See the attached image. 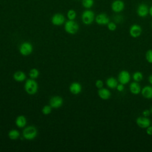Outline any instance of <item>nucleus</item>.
Segmentation results:
<instances>
[{
  "label": "nucleus",
  "mask_w": 152,
  "mask_h": 152,
  "mask_svg": "<svg viewBox=\"0 0 152 152\" xmlns=\"http://www.w3.org/2000/svg\"><path fill=\"white\" fill-rule=\"evenodd\" d=\"M24 90L30 95L35 94L38 91V84L34 79H27L24 84Z\"/></svg>",
  "instance_id": "f257e3e1"
},
{
  "label": "nucleus",
  "mask_w": 152,
  "mask_h": 152,
  "mask_svg": "<svg viewBox=\"0 0 152 152\" xmlns=\"http://www.w3.org/2000/svg\"><path fill=\"white\" fill-rule=\"evenodd\" d=\"M37 135V130L34 126L30 125L24 127L23 131V137L27 140H33Z\"/></svg>",
  "instance_id": "f03ea898"
},
{
  "label": "nucleus",
  "mask_w": 152,
  "mask_h": 152,
  "mask_svg": "<svg viewBox=\"0 0 152 152\" xmlns=\"http://www.w3.org/2000/svg\"><path fill=\"white\" fill-rule=\"evenodd\" d=\"M64 29L67 33L69 34H75L79 30V26L74 20H69L65 22Z\"/></svg>",
  "instance_id": "7ed1b4c3"
},
{
  "label": "nucleus",
  "mask_w": 152,
  "mask_h": 152,
  "mask_svg": "<svg viewBox=\"0 0 152 152\" xmlns=\"http://www.w3.org/2000/svg\"><path fill=\"white\" fill-rule=\"evenodd\" d=\"M33 50L32 44L29 42H23L19 47V52L23 56L30 55Z\"/></svg>",
  "instance_id": "20e7f679"
},
{
  "label": "nucleus",
  "mask_w": 152,
  "mask_h": 152,
  "mask_svg": "<svg viewBox=\"0 0 152 152\" xmlns=\"http://www.w3.org/2000/svg\"><path fill=\"white\" fill-rule=\"evenodd\" d=\"M81 19L84 24L90 25L94 20V14L91 10H86L81 15Z\"/></svg>",
  "instance_id": "39448f33"
},
{
  "label": "nucleus",
  "mask_w": 152,
  "mask_h": 152,
  "mask_svg": "<svg viewBox=\"0 0 152 152\" xmlns=\"http://www.w3.org/2000/svg\"><path fill=\"white\" fill-rule=\"evenodd\" d=\"M118 81L119 83L124 85L127 84L131 80V75L126 70H122L118 75Z\"/></svg>",
  "instance_id": "423d86ee"
},
{
  "label": "nucleus",
  "mask_w": 152,
  "mask_h": 152,
  "mask_svg": "<svg viewBox=\"0 0 152 152\" xmlns=\"http://www.w3.org/2000/svg\"><path fill=\"white\" fill-rule=\"evenodd\" d=\"M64 103L63 99L59 96H54L49 100V105L54 109L61 107Z\"/></svg>",
  "instance_id": "0eeeda50"
},
{
  "label": "nucleus",
  "mask_w": 152,
  "mask_h": 152,
  "mask_svg": "<svg viewBox=\"0 0 152 152\" xmlns=\"http://www.w3.org/2000/svg\"><path fill=\"white\" fill-rule=\"evenodd\" d=\"M142 30L141 27L137 24H132L129 30L130 36L133 38H137L140 37L142 33Z\"/></svg>",
  "instance_id": "6e6552de"
},
{
  "label": "nucleus",
  "mask_w": 152,
  "mask_h": 152,
  "mask_svg": "<svg viewBox=\"0 0 152 152\" xmlns=\"http://www.w3.org/2000/svg\"><path fill=\"white\" fill-rule=\"evenodd\" d=\"M137 125L141 128L146 129L148 126L150 125V120L145 116H139L136 119Z\"/></svg>",
  "instance_id": "1a4fd4ad"
},
{
  "label": "nucleus",
  "mask_w": 152,
  "mask_h": 152,
  "mask_svg": "<svg viewBox=\"0 0 152 152\" xmlns=\"http://www.w3.org/2000/svg\"><path fill=\"white\" fill-rule=\"evenodd\" d=\"M95 21L97 24L104 26L107 25L110 21V20L107 14L105 13H100L96 17Z\"/></svg>",
  "instance_id": "9d476101"
},
{
  "label": "nucleus",
  "mask_w": 152,
  "mask_h": 152,
  "mask_svg": "<svg viewBox=\"0 0 152 152\" xmlns=\"http://www.w3.org/2000/svg\"><path fill=\"white\" fill-rule=\"evenodd\" d=\"M111 8L113 12L118 13L124 10L125 4L122 0H115L112 4Z\"/></svg>",
  "instance_id": "9b49d317"
},
{
  "label": "nucleus",
  "mask_w": 152,
  "mask_h": 152,
  "mask_svg": "<svg viewBox=\"0 0 152 152\" xmlns=\"http://www.w3.org/2000/svg\"><path fill=\"white\" fill-rule=\"evenodd\" d=\"M65 17L62 14L57 13L53 15L52 17V23L55 26H61L65 23Z\"/></svg>",
  "instance_id": "f8f14e48"
},
{
  "label": "nucleus",
  "mask_w": 152,
  "mask_h": 152,
  "mask_svg": "<svg viewBox=\"0 0 152 152\" xmlns=\"http://www.w3.org/2000/svg\"><path fill=\"white\" fill-rule=\"evenodd\" d=\"M69 90L72 94H78L82 91V86L78 82H73L69 85Z\"/></svg>",
  "instance_id": "ddd939ff"
},
{
  "label": "nucleus",
  "mask_w": 152,
  "mask_h": 152,
  "mask_svg": "<svg viewBox=\"0 0 152 152\" xmlns=\"http://www.w3.org/2000/svg\"><path fill=\"white\" fill-rule=\"evenodd\" d=\"M149 12V9L148 6L145 4H141L138 5L137 10V14L140 17H145Z\"/></svg>",
  "instance_id": "4468645a"
},
{
  "label": "nucleus",
  "mask_w": 152,
  "mask_h": 152,
  "mask_svg": "<svg viewBox=\"0 0 152 152\" xmlns=\"http://www.w3.org/2000/svg\"><path fill=\"white\" fill-rule=\"evenodd\" d=\"M97 94L99 97L102 100H108L111 97L110 91L106 88H99L97 91Z\"/></svg>",
  "instance_id": "2eb2a0df"
},
{
  "label": "nucleus",
  "mask_w": 152,
  "mask_h": 152,
  "mask_svg": "<svg viewBox=\"0 0 152 152\" xmlns=\"http://www.w3.org/2000/svg\"><path fill=\"white\" fill-rule=\"evenodd\" d=\"M129 88L130 92L134 95L140 94L141 91V87L140 84L138 83V82H136L134 81L129 84Z\"/></svg>",
  "instance_id": "dca6fc26"
},
{
  "label": "nucleus",
  "mask_w": 152,
  "mask_h": 152,
  "mask_svg": "<svg viewBox=\"0 0 152 152\" xmlns=\"http://www.w3.org/2000/svg\"><path fill=\"white\" fill-rule=\"evenodd\" d=\"M141 93L142 96L147 99H152V86H145L141 88Z\"/></svg>",
  "instance_id": "f3484780"
},
{
  "label": "nucleus",
  "mask_w": 152,
  "mask_h": 152,
  "mask_svg": "<svg viewBox=\"0 0 152 152\" xmlns=\"http://www.w3.org/2000/svg\"><path fill=\"white\" fill-rule=\"evenodd\" d=\"M15 125L19 128H23L26 127L27 125V119L24 115L18 116L15 120Z\"/></svg>",
  "instance_id": "a211bd4d"
},
{
  "label": "nucleus",
  "mask_w": 152,
  "mask_h": 152,
  "mask_svg": "<svg viewBox=\"0 0 152 152\" xmlns=\"http://www.w3.org/2000/svg\"><path fill=\"white\" fill-rule=\"evenodd\" d=\"M13 78L17 82H23L26 80V75L22 71H17L13 74Z\"/></svg>",
  "instance_id": "6ab92c4d"
},
{
  "label": "nucleus",
  "mask_w": 152,
  "mask_h": 152,
  "mask_svg": "<svg viewBox=\"0 0 152 152\" xmlns=\"http://www.w3.org/2000/svg\"><path fill=\"white\" fill-rule=\"evenodd\" d=\"M118 81L117 79L113 77H109L106 81V84L107 87L110 89H115L116 88L118 84Z\"/></svg>",
  "instance_id": "aec40b11"
},
{
  "label": "nucleus",
  "mask_w": 152,
  "mask_h": 152,
  "mask_svg": "<svg viewBox=\"0 0 152 152\" xmlns=\"http://www.w3.org/2000/svg\"><path fill=\"white\" fill-rule=\"evenodd\" d=\"M8 136L10 140H17L20 137V133L17 129H11L8 132Z\"/></svg>",
  "instance_id": "412c9836"
},
{
  "label": "nucleus",
  "mask_w": 152,
  "mask_h": 152,
  "mask_svg": "<svg viewBox=\"0 0 152 152\" xmlns=\"http://www.w3.org/2000/svg\"><path fill=\"white\" fill-rule=\"evenodd\" d=\"M40 75V72L39 71L36 69V68H32L30 70L29 73H28V75L30 77V78L32 79H36L39 77Z\"/></svg>",
  "instance_id": "4be33fe9"
},
{
  "label": "nucleus",
  "mask_w": 152,
  "mask_h": 152,
  "mask_svg": "<svg viewBox=\"0 0 152 152\" xmlns=\"http://www.w3.org/2000/svg\"><path fill=\"white\" fill-rule=\"evenodd\" d=\"M132 77L134 81L139 83L143 79V74L140 71H136L132 74Z\"/></svg>",
  "instance_id": "5701e85b"
},
{
  "label": "nucleus",
  "mask_w": 152,
  "mask_h": 152,
  "mask_svg": "<svg viewBox=\"0 0 152 152\" xmlns=\"http://www.w3.org/2000/svg\"><path fill=\"white\" fill-rule=\"evenodd\" d=\"M52 107L49 105H45L42 109V112L45 115H49L52 112Z\"/></svg>",
  "instance_id": "b1692460"
},
{
  "label": "nucleus",
  "mask_w": 152,
  "mask_h": 152,
  "mask_svg": "<svg viewBox=\"0 0 152 152\" xmlns=\"http://www.w3.org/2000/svg\"><path fill=\"white\" fill-rule=\"evenodd\" d=\"M82 4L86 8H90L94 4V0H82Z\"/></svg>",
  "instance_id": "393cba45"
},
{
  "label": "nucleus",
  "mask_w": 152,
  "mask_h": 152,
  "mask_svg": "<svg viewBox=\"0 0 152 152\" xmlns=\"http://www.w3.org/2000/svg\"><path fill=\"white\" fill-rule=\"evenodd\" d=\"M145 59L148 63L152 64V49H149L146 52Z\"/></svg>",
  "instance_id": "a878e982"
},
{
  "label": "nucleus",
  "mask_w": 152,
  "mask_h": 152,
  "mask_svg": "<svg viewBox=\"0 0 152 152\" xmlns=\"http://www.w3.org/2000/svg\"><path fill=\"white\" fill-rule=\"evenodd\" d=\"M67 17L69 20H74L76 17V12L73 10H70L67 12Z\"/></svg>",
  "instance_id": "bb28decb"
},
{
  "label": "nucleus",
  "mask_w": 152,
  "mask_h": 152,
  "mask_svg": "<svg viewBox=\"0 0 152 152\" xmlns=\"http://www.w3.org/2000/svg\"><path fill=\"white\" fill-rule=\"evenodd\" d=\"M107 27L109 30L111 31H113L115 30H116L117 26L115 23L114 22H112V21H109V23L107 24Z\"/></svg>",
  "instance_id": "cd10ccee"
},
{
  "label": "nucleus",
  "mask_w": 152,
  "mask_h": 152,
  "mask_svg": "<svg viewBox=\"0 0 152 152\" xmlns=\"http://www.w3.org/2000/svg\"><path fill=\"white\" fill-rule=\"evenodd\" d=\"M103 84H104V83H103V81L102 80H100V79L97 80L95 82V86L98 89L103 87Z\"/></svg>",
  "instance_id": "c85d7f7f"
},
{
  "label": "nucleus",
  "mask_w": 152,
  "mask_h": 152,
  "mask_svg": "<svg viewBox=\"0 0 152 152\" xmlns=\"http://www.w3.org/2000/svg\"><path fill=\"white\" fill-rule=\"evenodd\" d=\"M116 90L119 91V92H122L124 89H125V86L124 84H121V83H118L117 87H116Z\"/></svg>",
  "instance_id": "c756f323"
},
{
  "label": "nucleus",
  "mask_w": 152,
  "mask_h": 152,
  "mask_svg": "<svg viewBox=\"0 0 152 152\" xmlns=\"http://www.w3.org/2000/svg\"><path fill=\"white\" fill-rule=\"evenodd\" d=\"M142 116H145V117H148L150 116V115L151 114V112H150V110H148V109H145L142 111Z\"/></svg>",
  "instance_id": "7c9ffc66"
},
{
  "label": "nucleus",
  "mask_w": 152,
  "mask_h": 152,
  "mask_svg": "<svg viewBox=\"0 0 152 152\" xmlns=\"http://www.w3.org/2000/svg\"><path fill=\"white\" fill-rule=\"evenodd\" d=\"M146 133L148 135H152V126H149L146 128Z\"/></svg>",
  "instance_id": "2f4dec72"
},
{
  "label": "nucleus",
  "mask_w": 152,
  "mask_h": 152,
  "mask_svg": "<svg viewBox=\"0 0 152 152\" xmlns=\"http://www.w3.org/2000/svg\"><path fill=\"white\" fill-rule=\"evenodd\" d=\"M115 20L116 21V22L117 23H120L122 20V17L121 15H116L115 17Z\"/></svg>",
  "instance_id": "473e14b6"
},
{
  "label": "nucleus",
  "mask_w": 152,
  "mask_h": 152,
  "mask_svg": "<svg viewBox=\"0 0 152 152\" xmlns=\"http://www.w3.org/2000/svg\"><path fill=\"white\" fill-rule=\"evenodd\" d=\"M148 80L149 83L152 86V74H151V75H150L148 76Z\"/></svg>",
  "instance_id": "72a5a7b5"
},
{
  "label": "nucleus",
  "mask_w": 152,
  "mask_h": 152,
  "mask_svg": "<svg viewBox=\"0 0 152 152\" xmlns=\"http://www.w3.org/2000/svg\"><path fill=\"white\" fill-rule=\"evenodd\" d=\"M148 13L150 14V16L152 17V6L150 7V8H149V12H148Z\"/></svg>",
  "instance_id": "f704fd0d"
},
{
  "label": "nucleus",
  "mask_w": 152,
  "mask_h": 152,
  "mask_svg": "<svg viewBox=\"0 0 152 152\" xmlns=\"http://www.w3.org/2000/svg\"><path fill=\"white\" fill-rule=\"evenodd\" d=\"M150 112H151V113L152 114V107H151V109H150Z\"/></svg>",
  "instance_id": "c9c22d12"
},
{
  "label": "nucleus",
  "mask_w": 152,
  "mask_h": 152,
  "mask_svg": "<svg viewBox=\"0 0 152 152\" xmlns=\"http://www.w3.org/2000/svg\"><path fill=\"white\" fill-rule=\"evenodd\" d=\"M151 28H152V23H151Z\"/></svg>",
  "instance_id": "e433bc0d"
}]
</instances>
